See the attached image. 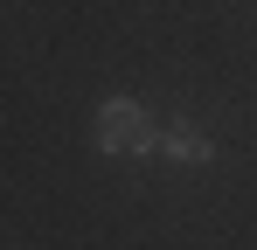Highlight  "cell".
I'll return each mask as SVG.
<instances>
[{
    "label": "cell",
    "mask_w": 257,
    "mask_h": 250,
    "mask_svg": "<svg viewBox=\"0 0 257 250\" xmlns=\"http://www.w3.org/2000/svg\"><path fill=\"white\" fill-rule=\"evenodd\" d=\"M153 118L132 104V97H104V111H97V146L104 153H153Z\"/></svg>",
    "instance_id": "cell-1"
},
{
    "label": "cell",
    "mask_w": 257,
    "mask_h": 250,
    "mask_svg": "<svg viewBox=\"0 0 257 250\" xmlns=\"http://www.w3.org/2000/svg\"><path fill=\"white\" fill-rule=\"evenodd\" d=\"M153 146H160L167 160H215V139H209V132H195V125H167Z\"/></svg>",
    "instance_id": "cell-2"
}]
</instances>
